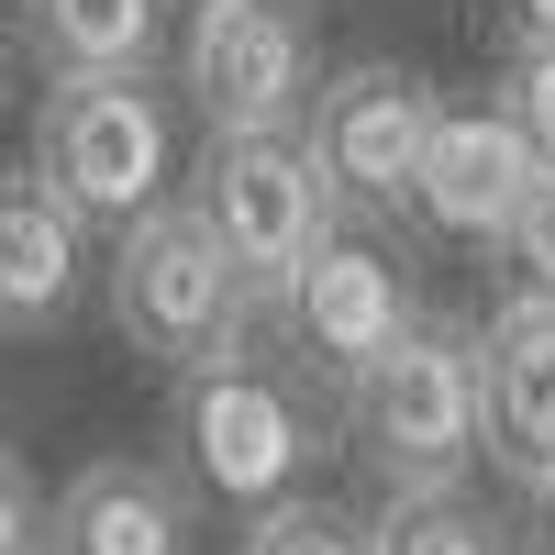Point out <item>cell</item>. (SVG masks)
I'll return each mask as SVG.
<instances>
[{"mask_svg": "<svg viewBox=\"0 0 555 555\" xmlns=\"http://www.w3.org/2000/svg\"><path fill=\"white\" fill-rule=\"evenodd\" d=\"M345 444L378 500H444L489 455V322L423 311L411 334L345 389Z\"/></svg>", "mask_w": 555, "mask_h": 555, "instance_id": "obj_1", "label": "cell"}, {"mask_svg": "<svg viewBox=\"0 0 555 555\" xmlns=\"http://www.w3.org/2000/svg\"><path fill=\"white\" fill-rule=\"evenodd\" d=\"M178 112L190 89L156 67H78L44 78L34 101V167L89 211V222H145L167 201H190V145H178Z\"/></svg>", "mask_w": 555, "mask_h": 555, "instance_id": "obj_2", "label": "cell"}, {"mask_svg": "<svg viewBox=\"0 0 555 555\" xmlns=\"http://www.w3.org/2000/svg\"><path fill=\"white\" fill-rule=\"evenodd\" d=\"M322 455V411H311V378L289 356H211V366H178L167 389V467L190 478L201 500L222 512H278V500H300Z\"/></svg>", "mask_w": 555, "mask_h": 555, "instance_id": "obj_3", "label": "cell"}, {"mask_svg": "<svg viewBox=\"0 0 555 555\" xmlns=\"http://www.w3.org/2000/svg\"><path fill=\"white\" fill-rule=\"evenodd\" d=\"M101 289H112L122 345H133V356H156L167 378H178V366L234 356V345H256V322H267V300L245 289V267L222 256V234H211L190 201H167V211H145V222H122V234H112V267H101Z\"/></svg>", "mask_w": 555, "mask_h": 555, "instance_id": "obj_4", "label": "cell"}, {"mask_svg": "<svg viewBox=\"0 0 555 555\" xmlns=\"http://www.w3.org/2000/svg\"><path fill=\"white\" fill-rule=\"evenodd\" d=\"M190 211L222 234V256L245 267V289L278 300L289 278L345 234V190L334 167L311 156V133H211V145L190 156Z\"/></svg>", "mask_w": 555, "mask_h": 555, "instance_id": "obj_5", "label": "cell"}, {"mask_svg": "<svg viewBox=\"0 0 555 555\" xmlns=\"http://www.w3.org/2000/svg\"><path fill=\"white\" fill-rule=\"evenodd\" d=\"M178 89L201 133H311V23L289 0H211L178 34Z\"/></svg>", "mask_w": 555, "mask_h": 555, "instance_id": "obj_6", "label": "cell"}, {"mask_svg": "<svg viewBox=\"0 0 555 555\" xmlns=\"http://www.w3.org/2000/svg\"><path fill=\"white\" fill-rule=\"evenodd\" d=\"M267 322H278V356H289L311 389L345 400V389H356V378H366V366H378L423 311H411V267H400L378 234H356V222H345V234L267 300Z\"/></svg>", "mask_w": 555, "mask_h": 555, "instance_id": "obj_7", "label": "cell"}, {"mask_svg": "<svg viewBox=\"0 0 555 555\" xmlns=\"http://www.w3.org/2000/svg\"><path fill=\"white\" fill-rule=\"evenodd\" d=\"M434 133H444V89L423 67H400V56H356L311 101V156L334 167V190L356 211H411Z\"/></svg>", "mask_w": 555, "mask_h": 555, "instance_id": "obj_8", "label": "cell"}, {"mask_svg": "<svg viewBox=\"0 0 555 555\" xmlns=\"http://www.w3.org/2000/svg\"><path fill=\"white\" fill-rule=\"evenodd\" d=\"M533 190H544V156L500 101L489 112H444L434 156H423V190H411V222L444 234V245H512Z\"/></svg>", "mask_w": 555, "mask_h": 555, "instance_id": "obj_9", "label": "cell"}, {"mask_svg": "<svg viewBox=\"0 0 555 555\" xmlns=\"http://www.w3.org/2000/svg\"><path fill=\"white\" fill-rule=\"evenodd\" d=\"M201 544V489L145 455H89L56 489V533L44 555H190Z\"/></svg>", "mask_w": 555, "mask_h": 555, "instance_id": "obj_10", "label": "cell"}, {"mask_svg": "<svg viewBox=\"0 0 555 555\" xmlns=\"http://www.w3.org/2000/svg\"><path fill=\"white\" fill-rule=\"evenodd\" d=\"M78 289H89V211L23 156L0 190V322L34 345L78 311Z\"/></svg>", "mask_w": 555, "mask_h": 555, "instance_id": "obj_11", "label": "cell"}, {"mask_svg": "<svg viewBox=\"0 0 555 555\" xmlns=\"http://www.w3.org/2000/svg\"><path fill=\"white\" fill-rule=\"evenodd\" d=\"M489 467L512 489L555 478V300L533 289L489 311Z\"/></svg>", "mask_w": 555, "mask_h": 555, "instance_id": "obj_12", "label": "cell"}, {"mask_svg": "<svg viewBox=\"0 0 555 555\" xmlns=\"http://www.w3.org/2000/svg\"><path fill=\"white\" fill-rule=\"evenodd\" d=\"M12 12H23V56L44 78L156 67V34H167V0H12Z\"/></svg>", "mask_w": 555, "mask_h": 555, "instance_id": "obj_13", "label": "cell"}, {"mask_svg": "<svg viewBox=\"0 0 555 555\" xmlns=\"http://www.w3.org/2000/svg\"><path fill=\"white\" fill-rule=\"evenodd\" d=\"M378 555H512V522L478 512L467 489H444V500H378Z\"/></svg>", "mask_w": 555, "mask_h": 555, "instance_id": "obj_14", "label": "cell"}, {"mask_svg": "<svg viewBox=\"0 0 555 555\" xmlns=\"http://www.w3.org/2000/svg\"><path fill=\"white\" fill-rule=\"evenodd\" d=\"M234 555H378V522L345 512V500H278V512L245 522Z\"/></svg>", "mask_w": 555, "mask_h": 555, "instance_id": "obj_15", "label": "cell"}, {"mask_svg": "<svg viewBox=\"0 0 555 555\" xmlns=\"http://www.w3.org/2000/svg\"><path fill=\"white\" fill-rule=\"evenodd\" d=\"M500 112L533 133V156L555 167V44H512V67H500Z\"/></svg>", "mask_w": 555, "mask_h": 555, "instance_id": "obj_16", "label": "cell"}, {"mask_svg": "<svg viewBox=\"0 0 555 555\" xmlns=\"http://www.w3.org/2000/svg\"><path fill=\"white\" fill-rule=\"evenodd\" d=\"M512 267H522L533 300H555V167H544V190H533L522 222H512Z\"/></svg>", "mask_w": 555, "mask_h": 555, "instance_id": "obj_17", "label": "cell"}, {"mask_svg": "<svg viewBox=\"0 0 555 555\" xmlns=\"http://www.w3.org/2000/svg\"><path fill=\"white\" fill-rule=\"evenodd\" d=\"M44 533H56V500L34 512V467L12 455V467H0V555H44Z\"/></svg>", "mask_w": 555, "mask_h": 555, "instance_id": "obj_18", "label": "cell"}, {"mask_svg": "<svg viewBox=\"0 0 555 555\" xmlns=\"http://www.w3.org/2000/svg\"><path fill=\"white\" fill-rule=\"evenodd\" d=\"M500 34L512 44H555V0H500Z\"/></svg>", "mask_w": 555, "mask_h": 555, "instance_id": "obj_19", "label": "cell"}, {"mask_svg": "<svg viewBox=\"0 0 555 555\" xmlns=\"http://www.w3.org/2000/svg\"><path fill=\"white\" fill-rule=\"evenodd\" d=\"M522 555H555V478L522 489Z\"/></svg>", "mask_w": 555, "mask_h": 555, "instance_id": "obj_20", "label": "cell"}, {"mask_svg": "<svg viewBox=\"0 0 555 555\" xmlns=\"http://www.w3.org/2000/svg\"><path fill=\"white\" fill-rule=\"evenodd\" d=\"M190 12H211V0H190Z\"/></svg>", "mask_w": 555, "mask_h": 555, "instance_id": "obj_21", "label": "cell"}]
</instances>
